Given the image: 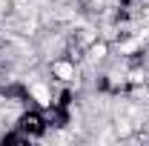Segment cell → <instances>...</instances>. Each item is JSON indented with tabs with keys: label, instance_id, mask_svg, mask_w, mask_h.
Segmentation results:
<instances>
[{
	"label": "cell",
	"instance_id": "cell-2",
	"mask_svg": "<svg viewBox=\"0 0 149 146\" xmlns=\"http://www.w3.org/2000/svg\"><path fill=\"white\" fill-rule=\"evenodd\" d=\"M32 95L37 97V103H43V106L49 103V92L43 89V86H32Z\"/></svg>",
	"mask_w": 149,
	"mask_h": 146
},
{
	"label": "cell",
	"instance_id": "cell-1",
	"mask_svg": "<svg viewBox=\"0 0 149 146\" xmlns=\"http://www.w3.org/2000/svg\"><path fill=\"white\" fill-rule=\"evenodd\" d=\"M55 74L60 77V80H72V77H74V69L69 66V63H55Z\"/></svg>",
	"mask_w": 149,
	"mask_h": 146
}]
</instances>
